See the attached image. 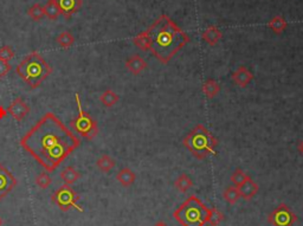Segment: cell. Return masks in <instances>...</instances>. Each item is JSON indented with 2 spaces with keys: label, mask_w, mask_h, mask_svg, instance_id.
Here are the masks:
<instances>
[{
  "label": "cell",
  "mask_w": 303,
  "mask_h": 226,
  "mask_svg": "<svg viewBox=\"0 0 303 226\" xmlns=\"http://www.w3.org/2000/svg\"><path fill=\"white\" fill-rule=\"evenodd\" d=\"M231 79L239 88H247L253 79V75L247 66H239L232 74Z\"/></svg>",
  "instance_id": "7c38bea8"
},
{
  "label": "cell",
  "mask_w": 303,
  "mask_h": 226,
  "mask_svg": "<svg viewBox=\"0 0 303 226\" xmlns=\"http://www.w3.org/2000/svg\"><path fill=\"white\" fill-rule=\"evenodd\" d=\"M30 111H31V109H30V107L27 106L26 102H24L22 97H17L7 108L8 114L18 122L23 121L24 118L26 117V115L29 114Z\"/></svg>",
  "instance_id": "30bf717a"
},
{
  "label": "cell",
  "mask_w": 303,
  "mask_h": 226,
  "mask_svg": "<svg viewBox=\"0 0 303 226\" xmlns=\"http://www.w3.org/2000/svg\"><path fill=\"white\" fill-rule=\"evenodd\" d=\"M1 225H2V219L0 218V226H1Z\"/></svg>",
  "instance_id": "d590c367"
},
{
  "label": "cell",
  "mask_w": 303,
  "mask_h": 226,
  "mask_svg": "<svg viewBox=\"0 0 303 226\" xmlns=\"http://www.w3.org/2000/svg\"><path fill=\"white\" fill-rule=\"evenodd\" d=\"M27 16H29L32 20H35V21L42 20L45 17L44 6H42L41 4L32 5L31 7L27 10Z\"/></svg>",
  "instance_id": "83f0119b"
},
{
  "label": "cell",
  "mask_w": 303,
  "mask_h": 226,
  "mask_svg": "<svg viewBox=\"0 0 303 226\" xmlns=\"http://www.w3.org/2000/svg\"><path fill=\"white\" fill-rule=\"evenodd\" d=\"M19 143L48 173H52L80 147L81 139L49 112L22 137Z\"/></svg>",
  "instance_id": "6da1fadb"
},
{
  "label": "cell",
  "mask_w": 303,
  "mask_h": 226,
  "mask_svg": "<svg viewBox=\"0 0 303 226\" xmlns=\"http://www.w3.org/2000/svg\"><path fill=\"white\" fill-rule=\"evenodd\" d=\"M44 13L45 17H48V19L50 20H56L60 16L58 6H57L54 0H49L47 2V5L44 6Z\"/></svg>",
  "instance_id": "d4e9b609"
},
{
  "label": "cell",
  "mask_w": 303,
  "mask_h": 226,
  "mask_svg": "<svg viewBox=\"0 0 303 226\" xmlns=\"http://www.w3.org/2000/svg\"><path fill=\"white\" fill-rule=\"evenodd\" d=\"M54 1H56L57 6H58L59 13L65 19H70L72 14L80 10L82 4H83L82 0H54Z\"/></svg>",
  "instance_id": "8fae6325"
},
{
  "label": "cell",
  "mask_w": 303,
  "mask_h": 226,
  "mask_svg": "<svg viewBox=\"0 0 303 226\" xmlns=\"http://www.w3.org/2000/svg\"><path fill=\"white\" fill-rule=\"evenodd\" d=\"M51 200L53 204H56L62 211H69L70 209L77 210L78 212H83V209L78 205L77 201L80 200V197L76 193L70 185H63L53 192L51 195Z\"/></svg>",
  "instance_id": "52a82bcc"
},
{
  "label": "cell",
  "mask_w": 303,
  "mask_h": 226,
  "mask_svg": "<svg viewBox=\"0 0 303 226\" xmlns=\"http://www.w3.org/2000/svg\"><path fill=\"white\" fill-rule=\"evenodd\" d=\"M173 217L181 226H205L208 221V207L196 195H190L174 211Z\"/></svg>",
  "instance_id": "5b68a950"
},
{
  "label": "cell",
  "mask_w": 303,
  "mask_h": 226,
  "mask_svg": "<svg viewBox=\"0 0 303 226\" xmlns=\"http://www.w3.org/2000/svg\"><path fill=\"white\" fill-rule=\"evenodd\" d=\"M116 180L123 187H129V186H132L135 182L136 174L130 169H122L117 173Z\"/></svg>",
  "instance_id": "2e32d148"
},
{
  "label": "cell",
  "mask_w": 303,
  "mask_h": 226,
  "mask_svg": "<svg viewBox=\"0 0 303 226\" xmlns=\"http://www.w3.org/2000/svg\"><path fill=\"white\" fill-rule=\"evenodd\" d=\"M223 37V32L218 29L217 26H208L206 27L205 31L202 32V41L207 43L210 47H214L219 43L220 39Z\"/></svg>",
  "instance_id": "5bb4252c"
},
{
  "label": "cell",
  "mask_w": 303,
  "mask_h": 226,
  "mask_svg": "<svg viewBox=\"0 0 303 226\" xmlns=\"http://www.w3.org/2000/svg\"><path fill=\"white\" fill-rule=\"evenodd\" d=\"M298 222V216L286 204H281L268 216V223L272 226H293Z\"/></svg>",
  "instance_id": "ba28073f"
},
{
  "label": "cell",
  "mask_w": 303,
  "mask_h": 226,
  "mask_svg": "<svg viewBox=\"0 0 303 226\" xmlns=\"http://www.w3.org/2000/svg\"><path fill=\"white\" fill-rule=\"evenodd\" d=\"M205 226H206V225H205Z\"/></svg>",
  "instance_id": "8d00e7d4"
},
{
  "label": "cell",
  "mask_w": 303,
  "mask_h": 226,
  "mask_svg": "<svg viewBox=\"0 0 303 226\" xmlns=\"http://www.w3.org/2000/svg\"><path fill=\"white\" fill-rule=\"evenodd\" d=\"M17 186V179L2 164H0V200Z\"/></svg>",
  "instance_id": "9c48e42d"
},
{
  "label": "cell",
  "mask_w": 303,
  "mask_h": 226,
  "mask_svg": "<svg viewBox=\"0 0 303 226\" xmlns=\"http://www.w3.org/2000/svg\"><path fill=\"white\" fill-rule=\"evenodd\" d=\"M147 31L151 38L150 51L162 64L171 62L172 58L191 41L190 36L167 14H161L148 27Z\"/></svg>",
  "instance_id": "7a4b0ae2"
},
{
  "label": "cell",
  "mask_w": 303,
  "mask_h": 226,
  "mask_svg": "<svg viewBox=\"0 0 303 226\" xmlns=\"http://www.w3.org/2000/svg\"><path fill=\"white\" fill-rule=\"evenodd\" d=\"M248 179H250V176L241 169L236 170L231 175V182L233 184V186H236V187H238V188L241 187V186L243 185Z\"/></svg>",
  "instance_id": "f1b7e54d"
},
{
  "label": "cell",
  "mask_w": 303,
  "mask_h": 226,
  "mask_svg": "<svg viewBox=\"0 0 303 226\" xmlns=\"http://www.w3.org/2000/svg\"><path fill=\"white\" fill-rule=\"evenodd\" d=\"M223 197L225 199L226 203H229L230 205H235L238 203V200L241 199V193H239V188L236 186H229L225 188V191L223 192Z\"/></svg>",
  "instance_id": "603a6c76"
},
{
  "label": "cell",
  "mask_w": 303,
  "mask_h": 226,
  "mask_svg": "<svg viewBox=\"0 0 303 226\" xmlns=\"http://www.w3.org/2000/svg\"><path fill=\"white\" fill-rule=\"evenodd\" d=\"M224 219H225V216H224L223 212H220L219 210L216 209V207H212V209H208V221L207 224L210 226H218L222 223Z\"/></svg>",
  "instance_id": "484cf974"
},
{
  "label": "cell",
  "mask_w": 303,
  "mask_h": 226,
  "mask_svg": "<svg viewBox=\"0 0 303 226\" xmlns=\"http://www.w3.org/2000/svg\"><path fill=\"white\" fill-rule=\"evenodd\" d=\"M133 43L136 48H139L142 51H148L151 49V38L150 35H148L147 30L142 31L139 33L138 36H135L133 38Z\"/></svg>",
  "instance_id": "ffe728a7"
},
{
  "label": "cell",
  "mask_w": 303,
  "mask_h": 226,
  "mask_svg": "<svg viewBox=\"0 0 303 226\" xmlns=\"http://www.w3.org/2000/svg\"><path fill=\"white\" fill-rule=\"evenodd\" d=\"M56 42L62 47L63 49H69L74 45L75 43V37L72 36L71 32L69 31H63L58 35V37L56 38Z\"/></svg>",
  "instance_id": "4316f807"
},
{
  "label": "cell",
  "mask_w": 303,
  "mask_h": 226,
  "mask_svg": "<svg viewBox=\"0 0 303 226\" xmlns=\"http://www.w3.org/2000/svg\"><path fill=\"white\" fill-rule=\"evenodd\" d=\"M115 165H116V163H115L114 159L107 154H103L102 157H100L98 161H96V166H98L99 170L103 173L110 172L115 167Z\"/></svg>",
  "instance_id": "7402d4cb"
},
{
  "label": "cell",
  "mask_w": 303,
  "mask_h": 226,
  "mask_svg": "<svg viewBox=\"0 0 303 226\" xmlns=\"http://www.w3.org/2000/svg\"><path fill=\"white\" fill-rule=\"evenodd\" d=\"M11 65L10 62H5V60H0V78L5 77L6 75L10 72Z\"/></svg>",
  "instance_id": "1f68e13d"
},
{
  "label": "cell",
  "mask_w": 303,
  "mask_h": 226,
  "mask_svg": "<svg viewBox=\"0 0 303 226\" xmlns=\"http://www.w3.org/2000/svg\"><path fill=\"white\" fill-rule=\"evenodd\" d=\"M202 91L206 95V97H207V99H213V97H216V96H218V95H219L220 85L217 81H214V79L210 78V79H207V81H206L204 84H202Z\"/></svg>",
  "instance_id": "e0dca14e"
},
{
  "label": "cell",
  "mask_w": 303,
  "mask_h": 226,
  "mask_svg": "<svg viewBox=\"0 0 303 226\" xmlns=\"http://www.w3.org/2000/svg\"><path fill=\"white\" fill-rule=\"evenodd\" d=\"M7 114H8V113H7V111H5L4 107L0 106V120H1V118H4Z\"/></svg>",
  "instance_id": "d6a6232c"
},
{
  "label": "cell",
  "mask_w": 303,
  "mask_h": 226,
  "mask_svg": "<svg viewBox=\"0 0 303 226\" xmlns=\"http://www.w3.org/2000/svg\"><path fill=\"white\" fill-rule=\"evenodd\" d=\"M16 72L31 89H37L51 75L52 68L41 54L31 53L18 64Z\"/></svg>",
  "instance_id": "3957f363"
},
{
  "label": "cell",
  "mask_w": 303,
  "mask_h": 226,
  "mask_svg": "<svg viewBox=\"0 0 303 226\" xmlns=\"http://www.w3.org/2000/svg\"><path fill=\"white\" fill-rule=\"evenodd\" d=\"M75 100H76V105H77L78 114L77 117L74 118V120L70 122L71 128L76 133L80 134L81 136L86 137L87 140L95 139L99 134L98 122L94 120L92 116H90V114H88L87 112L83 111L81 105L80 94L78 93L75 94Z\"/></svg>",
  "instance_id": "8992f818"
},
{
  "label": "cell",
  "mask_w": 303,
  "mask_h": 226,
  "mask_svg": "<svg viewBox=\"0 0 303 226\" xmlns=\"http://www.w3.org/2000/svg\"><path fill=\"white\" fill-rule=\"evenodd\" d=\"M147 62L139 55H133L126 60V68L130 74L140 75L144 70L147 69Z\"/></svg>",
  "instance_id": "4fadbf2b"
},
{
  "label": "cell",
  "mask_w": 303,
  "mask_h": 226,
  "mask_svg": "<svg viewBox=\"0 0 303 226\" xmlns=\"http://www.w3.org/2000/svg\"><path fill=\"white\" fill-rule=\"evenodd\" d=\"M268 26L270 27L276 35H281V33H283L287 30L288 21L282 16H275L271 18L270 21H269Z\"/></svg>",
  "instance_id": "44dd1931"
},
{
  "label": "cell",
  "mask_w": 303,
  "mask_h": 226,
  "mask_svg": "<svg viewBox=\"0 0 303 226\" xmlns=\"http://www.w3.org/2000/svg\"><path fill=\"white\" fill-rule=\"evenodd\" d=\"M119 101H120L119 95L110 89L103 91V93L101 94V96H100V102H101L104 107H107V108H111V107H114L117 102H119Z\"/></svg>",
  "instance_id": "d6986e66"
},
{
  "label": "cell",
  "mask_w": 303,
  "mask_h": 226,
  "mask_svg": "<svg viewBox=\"0 0 303 226\" xmlns=\"http://www.w3.org/2000/svg\"><path fill=\"white\" fill-rule=\"evenodd\" d=\"M192 186H193L192 179H191L186 173L180 174V175H179L174 181V187L179 189L180 192H183V193L189 191Z\"/></svg>",
  "instance_id": "cb8c5ba5"
},
{
  "label": "cell",
  "mask_w": 303,
  "mask_h": 226,
  "mask_svg": "<svg viewBox=\"0 0 303 226\" xmlns=\"http://www.w3.org/2000/svg\"><path fill=\"white\" fill-rule=\"evenodd\" d=\"M258 191H259V186L257 185L251 178L248 179L247 181H245L244 184L239 187V193H241V197L247 201L252 199L254 195L258 193Z\"/></svg>",
  "instance_id": "9a60e30c"
},
{
  "label": "cell",
  "mask_w": 303,
  "mask_h": 226,
  "mask_svg": "<svg viewBox=\"0 0 303 226\" xmlns=\"http://www.w3.org/2000/svg\"><path fill=\"white\" fill-rule=\"evenodd\" d=\"M51 182H52V179H51V176L47 172H42L37 178H36V185H37L38 187H41L42 189L49 187Z\"/></svg>",
  "instance_id": "f546056e"
},
{
  "label": "cell",
  "mask_w": 303,
  "mask_h": 226,
  "mask_svg": "<svg viewBox=\"0 0 303 226\" xmlns=\"http://www.w3.org/2000/svg\"><path fill=\"white\" fill-rule=\"evenodd\" d=\"M81 178V173L78 170H76L72 166L66 167L60 172V179L64 181L65 185H72Z\"/></svg>",
  "instance_id": "ac0fdd59"
},
{
  "label": "cell",
  "mask_w": 303,
  "mask_h": 226,
  "mask_svg": "<svg viewBox=\"0 0 303 226\" xmlns=\"http://www.w3.org/2000/svg\"><path fill=\"white\" fill-rule=\"evenodd\" d=\"M299 151H300V152H301V154L303 155V140H302V141H301V142H300V143H299Z\"/></svg>",
  "instance_id": "836d02e7"
},
{
  "label": "cell",
  "mask_w": 303,
  "mask_h": 226,
  "mask_svg": "<svg viewBox=\"0 0 303 226\" xmlns=\"http://www.w3.org/2000/svg\"><path fill=\"white\" fill-rule=\"evenodd\" d=\"M13 57H14V51L11 47H8V45H4V47L0 48V60L10 62Z\"/></svg>",
  "instance_id": "4dcf8cb0"
},
{
  "label": "cell",
  "mask_w": 303,
  "mask_h": 226,
  "mask_svg": "<svg viewBox=\"0 0 303 226\" xmlns=\"http://www.w3.org/2000/svg\"><path fill=\"white\" fill-rule=\"evenodd\" d=\"M183 145L189 149L193 157L204 160L214 153L218 146V139L204 124H197L183 139Z\"/></svg>",
  "instance_id": "277c9868"
},
{
  "label": "cell",
  "mask_w": 303,
  "mask_h": 226,
  "mask_svg": "<svg viewBox=\"0 0 303 226\" xmlns=\"http://www.w3.org/2000/svg\"><path fill=\"white\" fill-rule=\"evenodd\" d=\"M155 226H167V225H166V224H165V223H162V222H159V223H157V224H156Z\"/></svg>",
  "instance_id": "e575fe53"
}]
</instances>
